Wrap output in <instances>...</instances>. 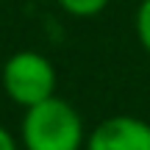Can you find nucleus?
<instances>
[{
    "label": "nucleus",
    "instance_id": "423d86ee",
    "mask_svg": "<svg viewBox=\"0 0 150 150\" xmlns=\"http://www.w3.org/2000/svg\"><path fill=\"white\" fill-rule=\"evenodd\" d=\"M0 150H17L14 147V139H11L8 131H3V128H0Z\"/></svg>",
    "mask_w": 150,
    "mask_h": 150
},
{
    "label": "nucleus",
    "instance_id": "f03ea898",
    "mask_svg": "<svg viewBox=\"0 0 150 150\" xmlns=\"http://www.w3.org/2000/svg\"><path fill=\"white\" fill-rule=\"evenodd\" d=\"M3 86L8 92V97L20 106L31 108L36 103L53 97L56 89V72L50 67L47 59H42L39 53H17L6 61L3 67Z\"/></svg>",
    "mask_w": 150,
    "mask_h": 150
},
{
    "label": "nucleus",
    "instance_id": "39448f33",
    "mask_svg": "<svg viewBox=\"0 0 150 150\" xmlns=\"http://www.w3.org/2000/svg\"><path fill=\"white\" fill-rule=\"evenodd\" d=\"M136 28H139V39L142 45L150 50V0L139 6V14H136Z\"/></svg>",
    "mask_w": 150,
    "mask_h": 150
},
{
    "label": "nucleus",
    "instance_id": "7ed1b4c3",
    "mask_svg": "<svg viewBox=\"0 0 150 150\" xmlns=\"http://www.w3.org/2000/svg\"><path fill=\"white\" fill-rule=\"evenodd\" d=\"M89 150H150V125L134 117H111L92 131Z\"/></svg>",
    "mask_w": 150,
    "mask_h": 150
},
{
    "label": "nucleus",
    "instance_id": "f257e3e1",
    "mask_svg": "<svg viewBox=\"0 0 150 150\" xmlns=\"http://www.w3.org/2000/svg\"><path fill=\"white\" fill-rule=\"evenodd\" d=\"M22 139L28 150H78L83 142V125L70 103L47 97L28 108Z\"/></svg>",
    "mask_w": 150,
    "mask_h": 150
},
{
    "label": "nucleus",
    "instance_id": "20e7f679",
    "mask_svg": "<svg viewBox=\"0 0 150 150\" xmlns=\"http://www.w3.org/2000/svg\"><path fill=\"white\" fill-rule=\"evenodd\" d=\"M59 3L75 17H95L106 8L108 0H59Z\"/></svg>",
    "mask_w": 150,
    "mask_h": 150
}]
</instances>
